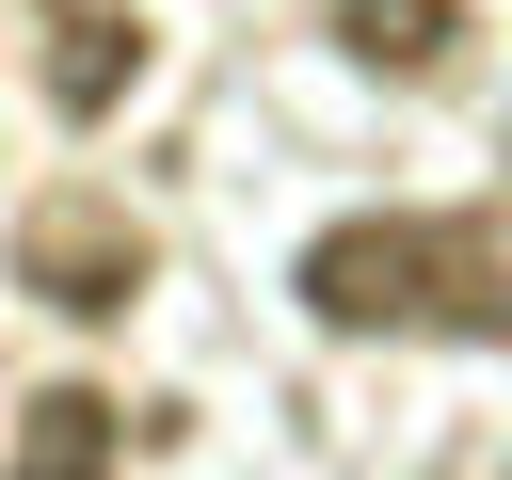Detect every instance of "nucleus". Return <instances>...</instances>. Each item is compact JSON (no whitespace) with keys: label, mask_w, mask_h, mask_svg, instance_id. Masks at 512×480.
<instances>
[{"label":"nucleus","mask_w":512,"mask_h":480,"mask_svg":"<svg viewBox=\"0 0 512 480\" xmlns=\"http://www.w3.org/2000/svg\"><path fill=\"white\" fill-rule=\"evenodd\" d=\"M448 32H464V0H336V48H352V64H384V80H432V64H448Z\"/></svg>","instance_id":"obj_5"},{"label":"nucleus","mask_w":512,"mask_h":480,"mask_svg":"<svg viewBox=\"0 0 512 480\" xmlns=\"http://www.w3.org/2000/svg\"><path fill=\"white\" fill-rule=\"evenodd\" d=\"M16 272H32V288H48L64 320H128V288H144V240H128L112 208H32Z\"/></svg>","instance_id":"obj_2"},{"label":"nucleus","mask_w":512,"mask_h":480,"mask_svg":"<svg viewBox=\"0 0 512 480\" xmlns=\"http://www.w3.org/2000/svg\"><path fill=\"white\" fill-rule=\"evenodd\" d=\"M112 448H128V400L48 384V400L16 416V464H0V480H112Z\"/></svg>","instance_id":"obj_3"},{"label":"nucleus","mask_w":512,"mask_h":480,"mask_svg":"<svg viewBox=\"0 0 512 480\" xmlns=\"http://www.w3.org/2000/svg\"><path fill=\"white\" fill-rule=\"evenodd\" d=\"M288 288L320 336H512V224L496 208H368V224H320Z\"/></svg>","instance_id":"obj_1"},{"label":"nucleus","mask_w":512,"mask_h":480,"mask_svg":"<svg viewBox=\"0 0 512 480\" xmlns=\"http://www.w3.org/2000/svg\"><path fill=\"white\" fill-rule=\"evenodd\" d=\"M128 64H144V16H128V0H64V48H48V96H64L80 128H96L112 96H128Z\"/></svg>","instance_id":"obj_4"}]
</instances>
